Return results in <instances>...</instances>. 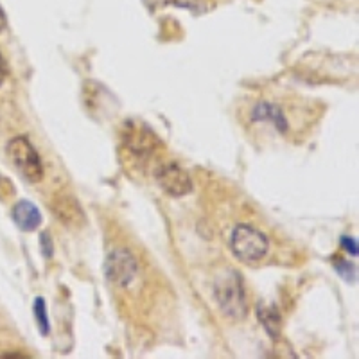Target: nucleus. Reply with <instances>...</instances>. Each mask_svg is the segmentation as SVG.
<instances>
[{
  "label": "nucleus",
  "instance_id": "nucleus-1",
  "mask_svg": "<svg viewBox=\"0 0 359 359\" xmlns=\"http://www.w3.org/2000/svg\"><path fill=\"white\" fill-rule=\"evenodd\" d=\"M214 297H216L221 313L226 314L229 318L243 320L248 314V304H246L241 275L233 269L217 278L216 286H214Z\"/></svg>",
  "mask_w": 359,
  "mask_h": 359
},
{
  "label": "nucleus",
  "instance_id": "nucleus-8",
  "mask_svg": "<svg viewBox=\"0 0 359 359\" xmlns=\"http://www.w3.org/2000/svg\"><path fill=\"white\" fill-rule=\"evenodd\" d=\"M13 221L24 232H34L41 224V212L33 201L22 200L13 207Z\"/></svg>",
  "mask_w": 359,
  "mask_h": 359
},
{
  "label": "nucleus",
  "instance_id": "nucleus-14",
  "mask_svg": "<svg viewBox=\"0 0 359 359\" xmlns=\"http://www.w3.org/2000/svg\"><path fill=\"white\" fill-rule=\"evenodd\" d=\"M171 2L175 6H178V8L191 9V11H194V9H198L203 6V0H171Z\"/></svg>",
  "mask_w": 359,
  "mask_h": 359
},
{
  "label": "nucleus",
  "instance_id": "nucleus-4",
  "mask_svg": "<svg viewBox=\"0 0 359 359\" xmlns=\"http://www.w3.org/2000/svg\"><path fill=\"white\" fill-rule=\"evenodd\" d=\"M156 184L171 198H184L192 192V180L180 163L168 162L155 171Z\"/></svg>",
  "mask_w": 359,
  "mask_h": 359
},
{
  "label": "nucleus",
  "instance_id": "nucleus-2",
  "mask_svg": "<svg viewBox=\"0 0 359 359\" xmlns=\"http://www.w3.org/2000/svg\"><path fill=\"white\" fill-rule=\"evenodd\" d=\"M9 162L15 165L18 172L31 184H40L43 180V163L34 146L29 142L27 137H13L6 146Z\"/></svg>",
  "mask_w": 359,
  "mask_h": 359
},
{
  "label": "nucleus",
  "instance_id": "nucleus-9",
  "mask_svg": "<svg viewBox=\"0 0 359 359\" xmlns=\"http://www.w3.org/2000/svg\"><path fill=\"white\" fill-rule=\"evenodd\" d=\"M252 121L253 123H264V121L273 123L280 133H286L287 128H290L282 108L273 104V102H259V104H255L252 110Z\"/></svg>",
  "mask_w": 359,
  "mask_h": 359
},
{
  "label": "nucleus",
  "instance_id": "nucleus-7",
  "mask_svg": "<svg viewBox=\"0 0 359 359\" xmlns=\"http://www.w3.org/2000/svg\"><path fill=\"white\" fill-rule=\"evenodd\" d=\"M124 142H126V146L133 153H146V155H149L156 144V137L144 124L130 123L126 126V131H124Z\"/></svg>",
  "mask_w": 359,
  "mask_h": 359
},
{
  "label": "nucleus",
  "instance_id": "nucleus-17",
  "mask_svg": "<svg viewBox=\"0 0 359 359\" xmlns=\"http://www.w3.org/2000/svg\"><path fill=\"white\" fill-rule=\"evenodd\" d=\"M149 8H160V6H165L169 4L171 0H144Z\"/></svg>",
  "mask_w": 359,
  "mask_h": 359
},
{
  "label": "nucleus",
  "instance_id": "nucleus-6",
  "mask_svg": "<svg viewBox=\"0 0 359 359\" xmlns=\"http://www.w3.org/2000/svg\"><path fill=\"white\" fill-rule=\"evenodd\" d=\"M53 212L62 221L63 226H69V229H79L85 224V214H83L81 205L70 194H60L54 198Z\"/></svg>",
  "mask_w": 359,
  "mask_h": 359
},
{
  "label": "nucleus",
  "instance_id": "nucleus-11",
  "mask_svg": "<svg viewBox=\"0 0 359 359\" xmlns=\"http://www.w3.org/2000/svg\"><path fill=\"white\" fill-rule=\"evenodd\" d=\"M33 314L34 320H36V325L40 329L41 336H49L50 334V323H49V314H47V304L41 297H38L34 300L33 306Z\"/></svg>",
  "mask_w": 359,
  "mask_h": 359
},
{
  "label": "nucleus",
  "instance_id": "nucleus-10",
  "mask_svg": "<svg viewBox=\"0 0 359 359\" xmlns=\"http://www.w3.org/2000/svg\"><path fill=\"white\" fill-rule=\"evenodd\" d=\"M257 318L259 322L262 323L264 327V331L268 332L269 338L277 341L280 338L282 332V316L278 313L277 307L273 304H266V302H259L257 306Z\"/></svg>",
  "mask_w": 359,
  "mask_h": 359
},
{
  "label": "nucleus",
  "instance_id": "nucleus-5",
  "mask_svg": "<svg viewBox=\"0 0 359 359\" xmlns=\"http://www.w3.org/2000/svg\"><path fill=\"white\" fill-rule=\"evenodd\" d=\"M104 273H107V278L111 284L126 287L130 286L135 277H137V273H139V264H137V259L128 250H114L107 257Z\"/></svg>",
  "mask_w": 359,
  "mask_h": 359
},
{
  "label": "nucleus",
  "instance_id": "nucleus-3",
  "mask_svg": "<svg viewBox=\"0 0 359 359\" xmlns=\"http://www.w3.org/2000/svg\"><path fill=\"white\" fill-rule=\"evenodd\" d=\"M232 253L241 262H259L268 255L269 241L266 233L250 224H237L230 239Z\"/></svg>",
  "mask_w": 359,
  "mask_h": 359
},
{
  "label": "nucleus",
  "instance_id": "nucleus-18",
  "mask_svg": "<svg viewBox=\"0 0 359 359\" xmlns=\"http://www.w3.org/2000/svg\"><path fill=\"white\" fill-rule=\"evenodd\" d=\"M6 24H8V18H6V13L2 11V8H0V31L6 27Z\"/></svg>",
  "mask_w": 359,
  "mask_h": 359
},
{
  "label": "nucleus",
  "instance_id": "nucleus-13",
  "mask_svg": "<svg viewBox=\"0 0 359 359\" xmlns=\"http://www.w3.org/2000/svg\"><path fill=\"white\" fill-rule=\"evenodd\" d=\"M40 250H41V253H43L45 259H50L54 255L53 239H50L49 232H41L40 233Z\"/></svg>",
  "mask_w": 359,
  "mask_h": 359
},
{
  "label": "nucleus",
  "instance_id": "nucleus-12",
  "mask_svg": "<svg viewBox=\"0 0 359 359\" xmlns=\"http://www.w3.org/2000/svg\"><path fill=\"white\" fill-rule=\"evenodd\" d=\"M336 271L341 275L343 278L347 282H354L355 280V268L354 264L351 262H345V261H338L336 262Z\"/></svg>",
  "mask_w": 359,
  "mask_h": 359
},
{
  "label": "nucleus",
  "instance_id": "nucleus-16",
  "mask_svg": "<svg viewBox=\"0 0 359 359\" xmlns=\"http://www.w3.org/2000/svg\"><path fill=\"white\" fill-rule=\"evenodd\" d=\"M6 78H8V65H6L4 57H2V54H0V85L4 83Z\"/></svg>",
  "mask_w": 359,
  "mask_h": 359
},
{
  "label": "nucleus",
  "instance_id": "nucleus-15",
  "mask_svg": "<svg viewBox=\"0 0 359 359\" xmlns=\"http://www.w3.org/2000/svg\"><path fill=\"white\" fill-rule=\"evenodd\" d=\"M341 246L347 250V253H351V255H358V241H355V239H352V237L343 236Z\"/></svg>",
  "mask_w": 359,
  "mask_h": 359
}]
</instances>
